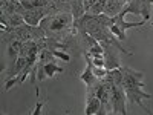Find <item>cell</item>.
<instances>
[{"mask_svg":"<svg viewBox=\"0 0 153 115\" xmlns=\"http://www.w3.org/2000/svg\"><path fill=\"white\" fill-rule=\"evenodd\" d=\"M121 72H123V87L127 95V103L138 105L146 112H149V109L143 103V100H153V95L144 91V86H146L143 81L144 72L123 65H121Z\"/></svg>","mask_w":153,"mask_h":115,"instance_id":"6da1fadb","label":"cell"},{"mask_svg":"<svg viewBox=\"0 0 153 115\" xmlns=\"http://www.w3.org/2000/svg\"><path fill=\"white\" fill-rule=\"evenodd\" d=\"M40 26L46 32V37L63 40L66 34L74 32V16L72 12H60L55 16H46L40 22Z\"/></svg>","mask_w":153,"mask_h":115,"instance_id":"7a4b0ae2","label":"cell"},{"mask_svg":"<svg viewBox=\"0 0 153 115\" xmlns=\"http://www.w3.org/2000/svg\"><path fill=\"white\" fill-rule=\"evenodd\" d=\"M126 14H129V9H127V6H124V9L120 12L118 16H115V17H109V23H107V28L118 37V40L120 42H124L127 35L126 32L132 29V28H139V26H143V25H146V20L143 22H126L124 17Z\"/></svg>","mask_w":153,"mask_h":115,"instance_id":"3957f363","label":"cell"},{"mask_svg":"<svg viewBox=\"0 0 153 115\" xmlns=\"http://www.w3.org/2000/svg\"><path fill=\"white\" fill-rule=\"evenodd\" d=\"M110 101L113 114H121V115L127 114V95L123 87V83L110 84Z\"/></svg>","mask_w":153,"mask_h":115,"instance_id":"277c9868","label":"cell"},{"mask_svg":"<svg viewBox=\"0 0 153 115\" xmlns=\"http://www.w3.org/2000/svg\"><path fill=\"white\" fill-rule=\"evenodd\" d=\"M127 9L130 14L141 16L143 20H149L152 14V6H153V0H127Z\"/></svg>","mask_w":153,"mask_h":115,"instance_id":"5b68a950","label":"cell"},{"mask_svg":"<svg viewBox=\"0 0 153 115\" xmlns=\"http://www.w3.org/2000/svg\"><path fill=\"white\" fill-rule=\"evenodd\" d=\"M83 57H84V60H86V68H84V71L80 74V80L86 84V87H92V86L97 84V81H98V78L95 77V74H94V71H92V68H94L92 57L89 55V52H83Z\"/></svg>","mask_w":153,"mask_h":115,"instance_id":"8992f818","label":"cell"},{"mask_svg":"<svg viewBox=\"0 0 153 115\" xmlns=\"http://www.w3.org/2000/svg\"><path fill=\"white\" fill-rule=\"evenodd\" d=\"M22 16H23L25 22H26L28 25H32V26H38V25H40V22H42L48 14H46V9H45V6H43V8L25 9V12H23Z\"/></svg>","mask_w":153,"mask_h":115,"instance_id":"52a82bcc","label":"cell"},{"mask_svg":"<svg viewBox=\"0 0 153 115\" xmlns=\"http://www.w3.org/2000/svg\"><path fill=\"white\" fill-rule=\"evenodd\" d=\"M100 109H101V101H100V98H98L92 91H87V92H86L84 114H86V115H98Z\"/></svg>","mask_w":153,"mask_h":115,"instance_id":"ba28073f","label":"cell"},{"mask_svg":"<svg viewBox=\"0 0 153 115\" xmlns=\"http://www.w3.org/2000/svg\"><path fill=\"white\" fill-rule=\"evenodd\" d=\"M126 5H127V0H107L104 14L109 16V17H115L124 9Z\"/></svg>","mask_w":153,"mask_h":115,"instance_id":"9c48e42d","label":"cell"},{"mask_svg":"<svg viewBox=\"0 0 153 115\" xmlns=\"http://www.w3.org/2000/svg\"><path fill=\"white\" fill-rule=\"evenodd\" d=\"M106 2H107V0H97V2L91 6V9L87 11V14H91V16H100V14H104Z\"/></svg>","mask_w":153,"mask_h":115,"instance_id":"30bf717a","label":"cell"},{"mask_svg":"<svg viewBox=\"0 0 153 115\" xmlns=\"http://www.w3.org/2000/svg\"><path fill=\"white\" fill-rule=\"evenodd\" d=\"M92 71H94V74H95V77H97L98 80H104L106 75H107V72H109V69L101 68V66H95V65H94Z\"/></svg>","mask_w":153,"mask_h":115,"instance_id":"8fae6325","label":"cell"},{"mask_svg":"<svg viewBox=\"0 0 153 115\" xmlns=\"http://www.w3.org/2000/svg\"><path fill=\"white\" fill-rule=\"evenodd\" d=\"M97 2V0H83V6H84V11L87 12L89 9H91V6Z\"/></svg>","mask_w":153,"mask_h":115,"instance_id":"7c38bea8","label":"cell"},{"mask_svg":"<svg viewBox=\"0 0 153 115\" xmlns=\"http://www.w3.org/2000/svg\"><path fill=\"white\" fill-rule=\"evenodd\" d=\"M11 2V0H0V8H2V6H5V5H8Z\"/></svg>","mask_w":153,"mask_h":115,"instance_id":"4fadbf2b","label":"cell"}]
</instances>
